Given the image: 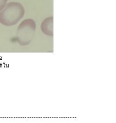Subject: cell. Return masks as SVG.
I'll return each instance as SVG.
<instances>
[{
  "label": "cell",
  "mask_w": 116,
  "mask_h": 123,
  "mask_svg": "<svg viewBox=\"0 0 116 123\" xmlns=\"http://www.w3.org/2000/svg\"><path fill=\"white\" fill-rule=\"evenodd\" d=\"M25 13V9L21 3L9 2L0 12V24L5 26L15 25L24 17Z\"/></svg>",
  "instance_id": "6da1fadb"
},
{
  "label": "cell",
  "mask_w": 116,
  "mask_h": 123,
  "mask_svg": "<svg viewBox=\"0 0 116 123\" xmlns=\"http://www.w3.org/2000/svg\"><path fill=\"white\" fill-rule=\"evenodd\" d=\"M36 30V23L32 19L22 21L17 30V42L21 46H27L34 38Z\"/></svg>",
  "instance_id": "7a4b0ae2"
},
{
  "label": "cell",
  "mask_w": 116,
  "mask_h": 123,
  "mask_svg": "<svg viewBox=\"0 0 116 123\" xmlns=\"http://www.w3.org/2000/svg\"><path fill=\"white\" fill-rule=\"evenodd\" d=\"M42 32L48 36H54V18L49 17L45 19L41 24Z\"/></svg>",
  "instance_id": "3957f363"
},
{
  "label": "cell",
  "mask_w": 116,
  "mask_h": 123,
  "mask_svg": "<svg viewBox=\"0 0 116 123\" xmlns=\"http://www.w3.org/2000/svg\"><path fill=\"white\" fill-rule=\"evenodd\" d=\"M8 0H0V12L3 9V8L7 5Z\"/></svg>",
  "instance_id": "277c9868"
}]
</instances>
